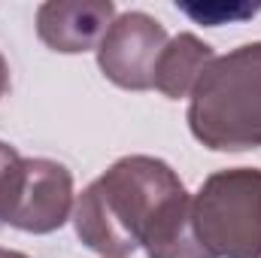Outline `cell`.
<instances>
[{
  "label": "cell",
  "mask_w": 261,
  "mask_h": 258,
  "mask_svg": "<svg viewBox=\"0 0 261 258\" xmlns=\"http://www.w3.org/2000/svg\"><path fill=\"white\" fill-rule=\"evenodd\" d=\"M79 240L100 258H213L197 240L192 194L176 170L152 155L119 158L73 207Z\"/></svg>",
  "instance_id": "cell-1"
},
{
  "label": "cell",
  "mask_w": 261,
  "mask_h": 258,
  "mask_svg": "<svg viewBox=\"0 0 261 258\" xmlns=\"http://www.w3.org/2000/svg\"><path fill=\"white\" fill-rule=\"evenodd\" d=\"M189 97V128L200 146L213 152L261 149V43L216 58Z\"/></svg>",
  "instance_id": "cell-2"
},
{
  "label": "cell",
  "mask_w": 261,
  "mask_h": 258,
  "mask_svg": "<svg viewBox=\"0 0 261 258\" xmlns=\"http://www.w3.org/2000/svg\"><path fill=\"white\" fill-rule=\"evenodd\" d=\"M192 222L213 258H261V170L234 167L206 176L192 197Z\"/></svg>",
  "instance_id": "cell-3"
},
{
  "label": "cell",
  "mask_w": 261,
  "mask_h": 258,
  "mask_svg": "<svg viewBox=\"0 0 261 258\" xmlns=\"http://www.w3.org/2000/svg\"><path fill=\"white\" fill-rule=\"evenodd\" d=\"M73 213V176L49 158H18L0 186V222L28 234H52Z\"/></svg>",
  "instance_id": "cell-4"
},
{
  "label": "cell",
  "mask_w": 261,
  "mask_h": 258,
  "mask_svg": "<svg viewBox=\"0 0 261 258\" xmlns=\"http://www.w3.org/2000/svg\"><path fill=\"white\" fill-rule=\"evenodd\" d=\"M164 46L167 31L161 21L146 12H122L97 46V67L125 91H149Z\"/></svg>",
  "instance_id": "cell-5"
},
{
  "label": "cell",
  "mask_w": 261,
  "mask_h": 258,
  "mask_svg": "<svg viewBox=\"0 0 261 258\" xmlns=\"http://www.w3.org/2000/svg\"><path fill=\"white\" fill-rule=\"evenodd\" d=\"M116 21L110 0H52L37 9V37L61 55L97 49Z\"/></svg>",
  "instance_id": "cell-6"
},
{
  "label": "cell",
  "mask_w": 261,
  "mask_h": 258,
  "mask_svg": "<svg viewBox=\"0 0 261 258\" xmlns=\"http://www.w3.org/2000/svg\"><path fill=\"white\" fill-rule=\"evenodd\" d=\"M216 61L213 46H206L203 40H197L195 34H179L173 40H167L158 64H155V79L152 88H158L164 97L179 100L189 97L197 79L203 76V70Z\"/></svg>",
  "instance_id": "cell-7"
},
{
  "label": "cell",
  "mask_w": 261,
  "mask_h": 258,
  "mask_svg": "<svg viewBox=\"0 0 261 258\" xmlns=\"http://www.w3.org/2000/svg\"><path fill=\"white\" fill-rule=\"evenodd\" d=\"M18 158H21V155H18L9 143H3V140H0V186H3V179H6V173H9V167H12Z\"/></svg>",
  "instance_id": "cell-8"
},
{
  "label": "cell",
  "mask_w": 261,
  "mask_h": 258,
  "mask_svg": "<svg viewBox=\"0 0 261 258\" xmlns=\"http://www.w3.org/2000/svg\"><path fill=\"white\" fill-rule=\"evenodd\" d=\"M6 88H9V64H6V58L0 55V100H3Z\"/></svg>",
  "instance_id": "cell-9"
},
{
  "label": "cell",
  "mask_w": 261,
  "mask_h": 258,
  "mask_svg": "<svg viewBox=\"0 0 261 258\" xmlns=\"http://www.w3.org/2000/svg\"><path fill=\"white\" fill-rule=\"evenodd\" d=\"M0 258H28L24 252H15V249H0Z\"/></svg>",
  "instance_id": "cell-10"
}]
</instances>
